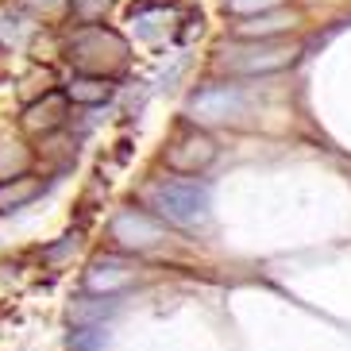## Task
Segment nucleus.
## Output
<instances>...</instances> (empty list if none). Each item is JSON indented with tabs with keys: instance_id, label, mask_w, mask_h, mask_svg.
I'll list each match as a JSON object with an SVG mask.
<instances>
[{
	"instance_id": "f257e3e1",
	"label": "nucleus",
	"mask_w": 351,
	"mask_h": 351,
	"mask_svg": "<svg viewBox=\"0 0 351 351\" xmlns=\"http://www.w3.org/2000/svg\"><path fill=\"white\" fill-rule=\"evenodd\" d=\"M70 62L89 77H108L112 70L128 62V43L108 27H82L66 47Z\"/></svg>"
},
{
	"instance_id": "f03ea898",
	"label": "nucleus",
	"mask_w": 351,
	"mask_h": 351,
	"mask_svg": "<svg viewBox=\"0 0 351 351\" xmlns=\"http://www.w3.org/2000/svg\"><path fill=\"white\" fill-rule=\"evenodd\" d=\"M151 205L178 228H201L213 213V197L201 182H158L151 189Z\"/></svg>"
},
{
	"instance_id": "7ed1b4c3",
	"label": "nucleus",
	"mask_w": 351,
	"mask_h": 351,
	"mask_svg": "<svg viewBox=\"0 0 351 351\" xmlns=\"http://www.w3.org/2000/svg\"><path fill=\"white\" fill-rule=\"evenodd\" d=\"M189 116L201 124H228L247 116V93L239 85H208L201 93H193L189 101Z\"/></svg>"
},
{
	"instance_id": "20e7f679",
	"label": "nucleus",
	"mask_w": 351,
	"mask_h": 351,
	"mask_svg": "<svg viewBox=\"0 0 351 351\" xmlns=\"http://www.w3.org/2000/svg\"><path fill=\"white\" fill-rule=\"evenodd\" d=\"M293 47L286 43H247V47H228L220 66L232 73H270V70H282V66L293 62Z\"/></svg>"
},
{
	"instance_id": "39448f33",
	"label": "nucleus",
	"mask_w": 351,
	"mask_h": 351,
	"mask_svg": "<svg viewBox=\"0 0 351 351\" xmlns=\"http://www.w3.org/2000/svg\"><path fill=\"white\" fill-rule=\"evenodd\" d=\"M112 239L124 251H151L162 243V224L155 217L139 213V208H124L112 220Z\"/></svg>"
},
{
	"instance_id": "423d86ee",
	"label": "nucleus",
	"mask_w": 351,
	"mask_h": 351,
	"mask_svg": "<svg viewBox=\"0 0 351 351\" xmlns=\"http://www.w3.org/2000/svg\"><path fill=\"white\" fill-rule=\"evenodd\" d=\"M213 158H217V143H213L208 135H201V132L182 135V139L166 151V162L174 166V170H182V174H197V170H205Z\"/></svg>"
},
{
	"instance_id": "0eeeda50",
	"label": "nucleus",
	"mask_w": 351,
	"mask_h": 351,
	"mask_svg": "<svg viewBox=\"0 0 351 351\" xmlns=\"http://www.w3.org/2000/svg\"><path fill=\"white\" fill-rule=\"evenodd\" d=\"M128 282H132V267H128L124 258H112V255H101L89 263V270H85V286H89V293H116V289H124Z\"/></svg>"
},
{
	"instance_id": "6e6552de",
	"label": "nucleus",
	"mask_w": 351,
	"mask_h": 351,
	"mask_svg": "<svg viewBox=\"0 0 351 351\" xmlns=\"http://www.w3.org/2000/svg\"><path fill=\"white\" fill-rule=\"evenodd\" d=\"M62 120H66V97H58V93H47L43 101L27 104V112H23V128L27 132H54Z\"/></svg>"
},
{
	"instance_id": "1a4fd4ad",
	"label": "nucleus",
	"mask_w": 351,
	"mask_h": 351,
	"mask_svg": "<svg viewBox=\"0 0 351 351\" xmlns=\"http://www.w3.org/2000/svg\"><path fill=\"white\" fill-rule=\"evenodd\" d=\"M39 193H43L39 178H12V182H0V213H12V208L32 205Z\"/></svg>"
},
{
	"instance_id": "9d476101",
	"label": "nucleus",
	"mask_w": 351,
	"mask_h": 351,
	"mask_svg": "<svg viewBox=\"0 0 351 351\" xmlns=\"http://www.w3.org/2000/svg\"><path fill=\"white\" fill-rule=\"evenodd\" d=\"M289 23H293V16H286V12H258V16H247L243 23H236V32L243 39H258V35L286 32Z\"/></svg>"
},
{
	"instance_id": "9b49d317",
	"label": "nucleus",
	"mask_w": 351,
	"mask_h": 351,
	"mask_svg": "<svg viewBox=\"0 0 351 351\" xmlns=\"http://www.w3.org/2000/svg\"><path fill=\"white\" fill-rule=\"evenodd\" d=\"M66 97L77 104H101L112 97V85L104 82V77H89V73H82V77H73L70 89H66Z\"/></svg>"
},
{
	"instance_id": "f8f14e48",
	"label": "nucleus",
	"mask_w": 351,
	"mask_h": 351,
	"mask_svg": "<svg viewBox=\"0 0 351 351\" xmlns=\"http://www.w3.org/2000/svg\"><path fill=\"white\" fill-rule=\"evenodd\" d=\"M27 170V151L20 143H0V178L12 182V178H20Z\"/></svg>"
},
{
	"instance_id": "ddd939ff",
	"label": "nucleus",
	"mask_w": 351,
	"mask_h": 351,
	"mask_svg": "<svg viewBox=\"0 0 351 351\" xmlns=\"http://www.w3.org/2000/svg\"><path fill=\"white\" fill-rule=\"evenodd\" d=\"M108 313H112V305H104V301H73L70 317L77 324H89V320H104Z\"/></svg>"
},
{
	"instance_id": "4468645a",
	"label": "nucleus",
	"mask_w": 351,
	"mask_h": 351,
	"mask_svg": "<svg viewBox=\"0 0 351 351\" xmlns=\"http://www.w3.org/2000/svg\"><path fill=\"white\" fill-rule=\"evenodd\" d=\"M112 4L116 0H73V16H77L82 23H93V20H101Z\"/></svg>"
},
{
	"instance_id": "2eb2a0df",
	"label": "nucleus",
	"mask_w": 351,
	"mask_h": 351,
	"mask_svg": "<svg viewBox=\"0 0 351 351\" xmlns=\"http://www.w3.org/2000/svg\"><path fill=\"white\" fill-rule=\"evenodd\" d=\"M278 0H228V8L239 12V16H258V12H270Z\"/></svg>"
},
{
	"instance_id": "dca6fc26",
	"label": "nucleus",
	"mask_w": 351,
	"mask_h": 351,
	"mask_svg": "<svg viewBox=\"0 0 351 351\" xmlns=\"http://www.w3.org/2000/svg\"><path fill=\"white\" fill-rule=\"evenodd\" d=\"M32 4V12H43V16H54V12H62L70 0H27Z\"/></svg>"
}]
</instances>
